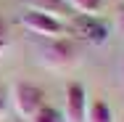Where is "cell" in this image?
I'll list each match as a JSON object with an SVG mask.
<instances>
[{"label": "cell", "mask_w": 124, "mask_h": 122, "mask_svg": "<svg viewBox=\"0 0 124 122\" xmlns=\"http://www.w3.org/2000/svg\"><path fill=\"white\" fill-rule=\"evenodd\" d=\"M21 24H24L29 32H34V35H40V37H48V40L71 37V29L63 24L61 19L50 16V13H45V11H37V8L21 11Z\"/></svg>", "instance_id": "cell-1"}, {"label": "cell", "mask_w": 124, "mask_h": 122, "mask_svg": "<svg viewBox=\"0 0 124 122\" xmlns=\"http://www.w3.org/2000/svg\"><path fill=\"white\" fill-rule=\"evenodd\" d=\"M40 58H42V64L48 69H66L79 58V45L71 37H55V40L45 43Z\"/></svg>", "instance_id": "cell-2"}, {"label": "cell", "mask_w": 124, "mask_h": 122, "mask_svg": "<svg viewBox=\"0 0 124 122\" xmlns=\"http://www.w3.org/2000/svg\"><path fill=\"white\" fill-rule=\"evenodd\" d=\"M45 106V90L32 85V82H16L13 85V109L19 112V117L32 120V114L37 109Z\"/></svg>", "instance_id": "cell-3"}, {"label": "cell", "mask_w": 124, "mask_h": 122, "mask_svg": "<svg viewBox=\"0 0 124 122\" xmlns=\"http://www.w3.org/2000/svg\"><path fill=\"white\" fill-rule=\"evenodd\" d=\"M74 21H71V32H77L82 40H87V43H106L108 40V27L106 21H100V16H82V13H74L71 16Z\"/></svg>", "instance_id": "cell-4"}, {"label": "cell", "mask_w": 124, "mask_h": 122, "mask_svg": "<svg viewBox=\"0 0 124 122\" xmlns=\"http://www.w3.org/2000/svg\"><path fill=\"white\" fill-rule=\"evenodd\" d=\"M87 120V90L79 80L66 85V122H85Z\"/></svg>", "instance_id": "cell-5"}, {"label": "cell", "mask_w": 124, "mask_h": 122, "mask_svg": "<svg viewBox=\"0 0 124 122\" xmlns=\"http://www.w3.org/2000/svg\"><path fill=\"white\" fill-rule=\"evenodd\" d=\"M85 122H114V112H111L108 101L95 98L93 103H87V120Z\"/></svg>", "instance_id": "cell-6"}, {"label": "cell", "mask_w": 124, "mask_h": 122, "mask_svg": "<svg viewBox=\"0 0 124 122\" xmlns=\"http://www.w3.org/2000/svg\"><path fill=\"white\" fill-rule=\"evenodd\" d=\"M66 5L82 16H98L103 8V0H66Z\"/></svg>", "instance_id": "cell-7"}, {"label": "cell", "mask_w": 124, "mask_h": 122, "mask_svg": "<svg viewBox=\"0 0 124 122\" xmlns=\"http://www.w3.org/2000/svg\"><path fill=\"white\" fill-rule=\"evenodd\" d=\"M29 122H63V117L58 114V109H53L50 103H45L42 109H37V112L32 114Z\"/></svg>", "instance_id": "cell-8"}, {"label": "cell", "mask_w": 124, "mask_h": 122, "mask_svg": "<svg viewBox=\"0 0 124 122\" xmlns=\"http://www.w3.org/2000/svg\"><path fill=\"white\" fill-rule=\"evenodd\" d=\"M8 45H11V29H8V21L0 16V56L8 50Z\"/></svg>", "instance_id": "cell-9"}, {"label": "cell", "mask_w": 124, "mask_h": 122, "mask_svg": "<svg viewBox=\"0 0 124 122\" xmlns=\"http://www.w3.org/2000/svg\"><path fill=\"white\" fill-rule=\"evenodd\" d=\"M8 114V90L0 85V120Z\"/></svg>", "instance_id": "cell-10"}, {"label": "cell", "mask_w": 124, "mask_h": 122, "mask_svg": "<svg viewBox=\"0 0 124 122\" xmlns=\"http://www.w3.org/2000/svg\"><path fill=\"white\" fill-rule=\"evenodd\" d=\"M119 29H122V32H124V8H122V11H119Z\"/></svg>", "instance_id": "cell-11"}, {"label": "cell", "mask_w": 124, "mask_h": 122, "mask_svg": "<svg viewBox=\"0 0 124 122\" xmlns=\"http://www.w3.org/2000/svg\"><path fill=\"white\" fill-rule=\"evenodd\" d=\"M122 74H124V66H122Z\"/></svg>", "instance_id": "cell-12"}]
</instances>
